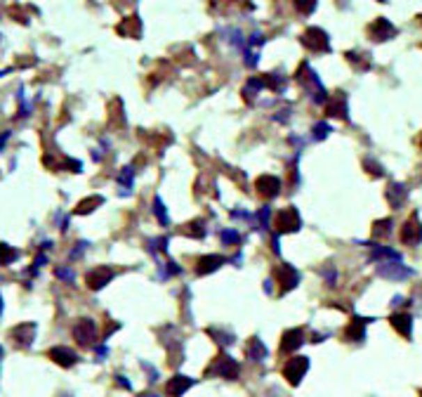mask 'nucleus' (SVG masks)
<instances>
[{"label": "nucleus", "instance_id": "1", "mask_svg": "<svg viewBox=\"0 0 422 397\" xmlns=\"http://www.w3.org/2000/svg\"><path fill=\"white\" fill-rule=\"evenodd\" d=\"M205 374L208 376H222V378H227V381H236L238 374H241V366H238L236 359H231L229 355L219 352V355L208 364Z\"/></svg>", "mask_w": 422, "mask_h": 397}, {"label": "nucleus", "instance_id": "2", "mask_svg": "<svg viewBox=\"0 0 422 397\" xmlns=\"http://www.w3.org/2000/svg\"><path fill=\"white\" fill-rule=\"evenodd\" d=\"M297 81L304 85V88L309 90V93H314L311 97H314V102H328V95H326V90L321 88V83H319V78H316V73L309 69L307 64H299V69H297Z\"/></svg>", "mask_w": 422, "mask_h": 397}, {"label": "nucleus", "instance_id": "3", "mask_svg": "<svg viewBox=\"0 0 422 397\" xmlns=\"http://www.w3.org/2000/svg\"><path fill=\"white\" fill-rule=\"evenodd\" d=\"M302 45L311 52H328L330 50L328 33L319 27H311L302 33Z\"/></svg>", "mask_w": 422, "mask_h": 397}, {"label": "nucleus", "instance_id": "4", "mask_svg": "<svg viewBox=\"0 0 422 397\" xmlns=\"http://www.w3.org/2000/svg\"><path fill=\"white\" fill-rule=\"evenodd\" d=\"M299 227H302V218H299L297 209H292V206L283 209L276 216V232L279 234H292V232H297Z\"/></svg>", "mask_w": 422, "mask_h": 397}, {"label": "nucleus", "instance_id": "5", "mask_svg": "<svg viewBox=\"0 0 422 397\" xmlns=\"http://www.w3.org/2000/svg\"><path fill=\"white\" fill-rule=\"evenodd\" d=\"M396 33H399V29H396L389 20H384V17H377V20L368 27V38L375 40V43L391 40Z\"/></svg>", "mask_w": 422, "mask_h": 397}, {"label": "nucleus", "instance_id": "6", "mask_svg": "<svg viewBox=\"0 0 422 397\" xmlns=\"http://www.w3.org/2000/svg\"><path fill=\"white\" fill-rule=\"evenodd\" d=\"M73 338L81 347H90L95 345L97 340V327L93 320H78L76 327H73Z\"/></svg>", "mask_w": 422, "mask_h": 397}, {"label": "nucleus", "instance_id": "7", "mask_svg": "<svg viewBox=\"0 0 422 397\" xmlns=\"http://www.w3.org/2000/svg\"><path fill=\"white\" fill-rule=\"evenodd\" d=\"M399 237H401V244H406V246H418L422 241V225L418 220V213H413V216L403 223Z\"/></svg>", "mask_w": 422, "mask_h": 397}, {"label": "nucleus", "instance_id": "8", "mask_svg": "<svg viewBox=\"0 0 422 397\" xmlns=\"http://www.w3.org/2000/svg\"><path fill=\"white\" fill-rule=\"evenodd\" d=\"M307 369H309L307 357H292L283 366V376L288 378L290 386H299V381H302L304 374H307Z\"/></svg>", "mask_w": 422, "mask_h": 397}, {"label": "nucleus", "instance_id": "9", "mask_svg": "<svg viewBox=\"0 0 422 397\" xmlns=\"http://www.w3.org/2000/svg\"><path fill=\"white\" fill-rule=\"evenodd\" d=\"M111 279H114V270L107 265H100V267H95V270H90L88 274H85V284H88V289H93V291L104 289Z\"/></svg>", "mask_w": 422, "mask_h": 397}, {"label": "nucleus", "instance_id": "10", "mask_svg": "<svg viewBox=\"0 0 422 397\" xmlns=\"http://www.w3.org/2000/svg\"><path fill=\"white\" fill-rule=\"evenodd\" d=\"M274 279L281 284V291H290V289H295V286L299 284V274H297V270L292 265H279L276 270H274Z\"/></svg>", "mask_w": 422, "mask_h": 397}, {"label": "nucleus", "instance_id": "11", "mask_svg": "<svg viewBox=\"0 0 422 397\" xmlns=\"http://www.w3.org/2000/svg\"><path fill=\"white\" fill-rule=\"evenodd\" d=\"M255 189H258V194L262 199H274L279 197L281 192V180L274 178V175H260L258 182H255Z\"/></svg>", "mask_w": 422, "mask_h": 397}, {"label": "nucleus", "instance_id": "12", "mask_svg": "<svg viewBox=\"0 0 422 397\" xmlns=\"http://www.w3.org/2000/svg\"><path fill=\"white\" fill-rule=\"evenodd\" d=\"M33 336H36V324L33 322H24V324L15 327L10 331V338L15 340V345L19 347H29L33 343Z\"/></svg>", "mask_w": 422, "mask_h": 397}, {"label": "nucleus", "instance_id": "13", "mask_svg": "<svg viewBox=\"0 0 422 397\" xmlns=\"http://www.w3.org/2000/svg\"><path fill=\"white\" fill-rule=\"evenodd\" d=\"M370 320H364V317H354V320L347 324L345 329V340H350V343H361V340L366 338V324H368Z\"/></svg>", "mask_w": 422, "mask_h": 397}, {"label": "nucleus", "instance_id": "14", "mask_svg": "<svg viewBox=\"0 0 422 397\" xmlns=\"http://www.w3.org/2000/svg\"><path fill=\"white\" fill-rule=\"evenodd\" d=\"M377 272H380L382 277H387V279H408L413 274L406 265H401V260H396V262H380Z\"/></svg>", "mask_w": 422, "mask_h": 397}, {"label": "nucleus", "instance_id": "15", "mask_svg": "<svg viewBox=\"0 0 422 397\" xmlns=\"http://www.w3.org/2000/svg\"><path fill=\"white\" fill-rule=\"evenodd\" d=\"M304 343V329H288V331L283 334V338H281V347L279 350L283 352H292L297 350L299 345Z\"/></svg>", "mask_w": 422, "mask_h": 397}, {"label": "nucleus", "instance_id": "16", "mask_svg": "<svg viewBox=\"0 0 422 397\" xmlns=\"http://www.w3.org/2000/svg\"><path fill=\"white\" fill-rule=\"evenodd\" d=\"M326 114L335 116V119H345V121L350 119V116H347V97H345V93H335L333 97H328Z\"/></svg>", "mask_w": 422, "mask_h": 397}, {"label": "nucleus", "instance_id": "17", "mask_svg": "<svg viewBox=\"0 0 422 397\" xmlns=\"http://www.w3.org/2000/svg\"><path fill=\"white\" fill-rule=\"evenodd\" d=\"M47 357L59 366H73L78 362L76 352L69 350V347H64V345H57V347H52V350H47Z\"/></svg>", "mask_w": 422, "mask_h": 397}, {"label": "nucleus", "instance_id": "18", "mask_svg": "<svg viewBox=\"0 0 422 397\" xmlns=\"http://www.w3.org/2000/svg\"><path fill=\"white\" fill-rule=\"evenodd\" d=\"M384 197H387L391 209H401V206L406 204V199H408V189L403 187L401 182H389V187H387V192H384Z\"/></svg>", "mask_w": 422, "mask_h": 397}, {"label": "nucleus", "instance_id": "19", "mask_svg": "<svg viewBox=\"0 0 422 397\" xmlns=\"http://www.w3.org/2000/svg\"><path fill=\"white\" fill-rule=\"evenodd\" d=\"M192 386H194V378L177 374V376H173L168 381V386H165V393H168L170 397H182Z\"/></svg>", "mask_w": 422, "mask_h": 397}, {"label": "nucleus", "instance_id": "20", "mask_svg": "<svg viewBox=\"0 0 422 397\" xmlns=\"http://www.w3.org/2000/svg\"><path fill=\"white\" fill-rule=\"evenodd\" d=\"M116 31L120 36H125V38H139V36H142V22H139L137 15L125 17V20L116 27Z\"/></svg>", "mask_w": 422, "mask_h": 397}, {"label": "nucleus", "instance_id": "21", "mask_svg": "<svg viewBox=\"0 0 422 397\" xmlns=\"http://www.w3.org/2000/svg\"><path fill=\"white\" fill-rule=\"evenodd\" d=\"M391 327H394V331H399L403 338H411L413 334V317L408 313H394L389 317Z\"/></svg>", "mask_w": 422, "mask_h": 397}, {"label": "nucleus", "instance_id": "22", "mask_svg": "<svg viewBox=\"0 0 422 397\" xmlns=\"http://www.w3.org/2000/svg\"><path fill=\"white\" fill-rule=\"evenodd\" d=\"M227 262V258H222V255H203V258H198V262H196V274H210L215 272L219 265H224Z\"/></svg>", "mask_w": 422, "mask_h": 397}, {"label": "nucleus", "instance_id": "23", "mask_svg": "<svg viewBox=\"0 0 422 397\" xmlns=\"http://www.w3.org/2000/svg\"><path fill=\"white\" fill-rule=\"evenodd\" d=\"M246 355H248V359H255V362H260V359L267 357V347L262 345L260 338H250L248 345H246Z\"/></svg>", "mask_w": 422, "mask_h": 397}, {"label": "nucleus", "instance_id": "24", "mask_svg": "<svg viewBox=\"0 0 422 397\" xmlns=\"http://www.w3.org/2000/svg\"><path fill=\"white\" fill-rule=\"evenodd\" d=\"M345 57H347V62H350L357 71H368L370 69V57L366 52H361V54L359 52H347Z\"/></svg>", "mask_w": 422, "mask_h": 397}, {"label": "nucleus", "instance_id": "25", "mask_svg": "<svg viewBox=\"0 0 422 397\" xmlns=\"http://www.w3.org/2000/svg\"><path fill=\"white\" fill-rule=\"evenodd\" d=\"M104 199L102 197H90V199H83L81 204L76 206V216H88V213H93L97 206H102Z\"/></svg>", "mask_w": 422, "mask_h": 397}, {"label": "nucleus", "instance_id": "26", "mask_svg": "<svg viewBox=\"0 0 422 397\" xmlns=\"http://www.w3.org/2000/svg\"><path fill=\"white\" fill-rule=\"evenodd\" d=\"M205 223L203 220H194V223H187L185 225V234H189V237H194V239H203L205 237Z\"/></svg>", "mask_w": 422, "mask_h": 397}, {"label": "nucleus", "instance_id": "27", "mask_svg": "<svg viewBox=\"0 0 422 397\" xmlns=\"http://www.w3.org/2000/svg\"><path fill=\"white\" fill-rule=\"evenodd\" d=\"M391 220L389 218H384V220H377L375 225H373V237L375 239H384V237H389L391 234Z\"/></svg>", "mask_w": 422, "mask_h": 397}, {"label": "nucleus", "instance_id": "28", "mask_svg": "<svg viewBox=\"0 0 422 397\" xmlns=\"http://www.w3.org/2000/svg\"><path fill=\"white\" fill-rule=\"evenodd\" d=\"M17 258H19V251H15V248L8 246V244H0V267L10 265V262Z\"/></svg>", "mask_w": 422, "mask_h": 397}, {"label": "nucleus", "instance_id": "29", "mask_svg": "<svg viewBox=\"0 0 422 397\" xmlns=\"http://www.w3.org/2000/svg\"><path fill=\"white\" fill-rule=\"evenodd\" d=\"M262 88H265L262 78H250L248 85H246V88H243V97H246V100H253L255 93H258V90H262Z\"/></svg>", "mask_w": 422, "mask_h": 397}, {"label": "nucleus", "instance_id": "30", "mask_svg": "<svg viewBox=\"0 0 422 397\" xmlns=\"http://www.w3.org/2000/svg\"><path fill=\"white\" fill-rule=\"evenodd\" d=\"M262 83H265V88H272V90H279L283 88V78L276 76V73H267V76H262Z\"/></svg>", "mask_w": 422, "mask_h": 397}, {"label": "nucleus", "instance_id": "31", "mask_svg": "<svg viewBox=\"0 0 422 397\" xmlns=\"http://www.w3.org/2000/svg\"><path fill=\"white\" fill-rule=\"evenodd\" d=\"M364 166L368 168V173L373 175V178H382V175H384V168L380 166V163H375V161H373V158H366V161H364Z\"/></svg>", "mask_w": 422, "mask_h": 397}, {"label": "nucleus", "instance_id": "32", "mask_svg": "<svg viewBox=\"0 0 422 397\" xmlns=\"http://www.w3.org/2000/svg\"><path fill=\"white\" fill-rule=\"evenodd\" d=\"M208 336H210V338H217V343H222V345L231 343V338H234L231 334H222V331H217V329H208Z\"/></svg>", "mask_w": 422, "mask_h": 397}, {"label": "nucleus", "instance_id": "33", "mask_svg": "<svg viewBox=\"0 0 422 397\" xmlns=\"http://www.w3.org/2000/svg\"><path fill=\"white\" fill-rule=\"evenodd\" d=\"M330 133V126L328 123H319V126H314V137L316 140H323Z\"/></svg>", "mask_w": 422, "mask_h": 397}, {"label": "nucleus", "instance_id": "34", "mask_svg": "<svg viewBox=\"0 0 422 397\" xmlns=\"http://www.w3.org/2000/svg\"><path fill=\"white\" fill-rule=\"evenodd\" d=\"M222 241L224 244H238V241H241V237H238L236 232L227 230V232H222Z\"/></svg>", "mask_w": 422, "mask_h": 397}, {"label": "nucleus", "instance_id": "35", "mask_svg": "<svg viewBox=\"0 0 422 397\" xmlns=\"http://www.w3.org/2000/svg\"><path fill=\"white\" fill-rule=\"evenodd\" d=\"M154 211H156V216H158V220L165 225L168 223V218H165V211H163V204H161V199H154Z\"/></svg>", "mask_w": 422, "mask_h": 397}, {"label": "nucleus", "instance_id": "36", "mask_svg": "<svg viewBox=\"0 0 422 397\" xmlns=\"http://www.w3.org/2000/svg\"><path fill=\"white\" fill-rule=\"evenodd\" d=\"M295 8H297L299 12H314L316 5H314V3H295Z\"/></svg>", "mask_w": 422, "mask_h": 397}, {"label": "nucleus", "instance_id": "37", "mask_svg": "<svg viewBox=\"0 0 422 397\" xmlns=\"http://www.w3.org/2000/svg\"><path fill=\"white\" fill-rule=\"evenodd\" d=\"M0 313H3V298H0Z\"/></svg>", "mask_w": 422, "mask_h": 397}, {"label": "nucleus", "instance_id": "38", "mask_svg": "<svg viewBox=\"0 0 422 397\" xmlns=\"http://www.w3.org/2000/svg\"><path fill=\"white\" fill-rule=\"evenodd\" d=\"M0 357H3V347H0Z\"/></svg>", "mask_w": 422, "mask_h": 397}, {"label": "nucleus", "instance_id": "39", "mask_svg": "<svg viewBox=\"0 0 422 397\" xmlns=\"http://www.w3.org/2000/svg\"><path fill=\"white\" fill-rule=\"evenodd\" d=\"M3 142H5V137H3V140H0V144H3Z\"/></svg>", "mask_w": 422, "mask_h": 397}, {"label": "nucleus", "instance_id": "40", "mask_svg": "<svg viewBox=\"0 0 422 397\" xmlns=\"http://www.w3.org/2000/svg\"><path fill=\"white\" fill-rule=\"evenodd\" d=\"M420 147H422V137H420Z\"/></svg>", "mask_w": 422, "mask_h": 397}, {"label": "nucleus", "instance_id": "41", "mask_svg": "<svg viewBox=\"0 0 422 397\" xmlns=\"http://www.w3.org/2000/svg\"><path fill=\"white\" fill-rule=\"evenodd\" d=\"M420 22H422V17H420Z\"/></svg>", "mask_w": 422, "mask_h": 397}, {"label": "nucleus", "instance_id": "42", "mask_svg": "<svg viewBox=\"0 0 422 397\" xmlns=\"http://www.w3.org/2000/svg\"><path fill=\"white\" fill-rule=\"evenodd\" d=\"M420 397H422V393H420Z\"/></svg>", "mask_w": 422, "mask_h": 397}]
</instances>
